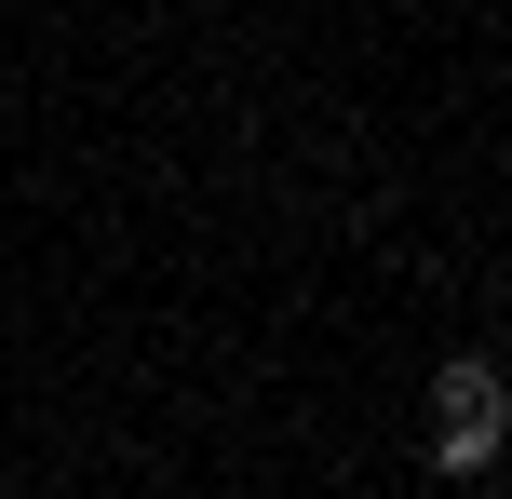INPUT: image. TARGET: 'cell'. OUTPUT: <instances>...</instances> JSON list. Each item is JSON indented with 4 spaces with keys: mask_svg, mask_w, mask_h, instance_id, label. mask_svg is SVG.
Segmentation results:
<instances>
[{
    "mask_svg": "<svg viewBox=\"0 0 512 499\" xmlns=\"http://www.w3.org/2000/svg\"><path fill=\"white\" fill-rule=\"evenodd\" d=\"M499 419H512L499 365H486V351H459V365L432 378V473H486V459H499Z\"/></svg>",
    "mask_w": 512,
    "mask_h": 499,
    "instance_id": "6da1fadb",
    "label": "cell"
}]
</instances>
